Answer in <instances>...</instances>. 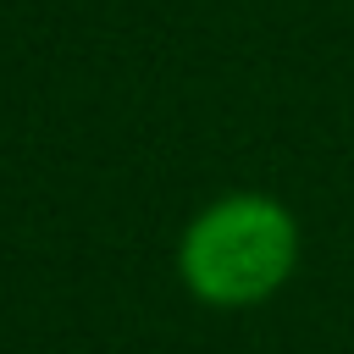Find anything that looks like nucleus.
<instances>
[{
  "label": "nucleus",
  "mask_w": 354,
  "mask_h": 354,
  "mask_svg": "<svg viewBox=\"0 0 354 354\" xmlns=\"http://www.w3.org/2000/svg\"><path fill=\"white\" fill-rule=\"evenodd\" d=\"M304 254V227L271 188H227L205 199L177 232V282L205 310L271 304Z\"/></svg>",
  "instance_id": "f257e3e1"
}]
</instances>
